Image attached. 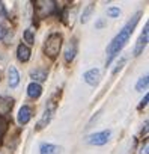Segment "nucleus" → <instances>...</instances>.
<instances>
[{
  "label": "nucleus",
  "mask_w": 149,
  "mask_h": 154,
  "mask_svg": "<svg viewBox=\"0 0 149 154\" xmlns=\"http://www.w3.org/2000/svg\"><path fill=\"white\" fill-rule=\"evenodd\" d=\"M146 88H148V75L140 77L139 82H137V85H136V89H137V91H143V89H146Z\"/></svg>",
  "instance_id": "nucleus-16"
},
{
  "label": "nucleus",
  "mask_w": 149,
  "mask_h": 154,
  "mask_svg": "<svg viewBox=\"0 0 149 154\" xmlns=\"http://www.w3.org/2000/svg\"><path fill=\"white\" fill-rule=\"evenodd\" d=\"M30 77H32L33 80H36V82H44V80H47V71L42 69V68L32 69V71H30ZM36 82H35V83H36Z\"/></svg>",
  "instance_id": "nucleus-13"
},
{
  "label": "nucleus",
  "mask_w": 149,
  "mask_h": 154,
  "mask_svg": "<svg viewBox=\"0 0 149 154\" xmlns=\"http://www.w3.org/2000/svg\"><path fill=\"white\" fill-rule=\"evenodd\" d=\"M148 30H149V24L146 23L143 32L140 33V36H139V39H137V42H136V48H134V54H136V56H139V54L145 50V47H146V44H148V35H149Z\"/></svg>",
  "instance_id": "nucleus-5"
},
{
  "label": "nucleus",
  "mask_w": 149,
  "mask_h": 154,
  "mask_svg": "<svg viewBox=\"0 0 149 154\" xmlns=\"http://www.w3.org/2000/svg\"><path fill=\"white\" fill-rule=\"evenodd\" d=\"M39 151H41V154H59L60 148L53 145V143H42Z\"/></svg>",
  "instance_id": "nucleus-14"
},
{
  "label": "nucleus",
  "mask_w": 149,
  "mask_h": 154,
  "mask_svg": "<svg viewBox=\"0 0 149 154\" xmlns=\"http://www.w3.org/2000/svg\"><path fill=\"white\" fill-rule=\"evenodd\" d=\"M124 63H125V59H124V57H122V59H121V60H119V63H118V66H116V68H115V71H113V72H118V71H119V69H121V68H122V65H124Z\"/></svg>",
  "instance_id": "nucleus-23"
},
{
  "label": "nucleus",
  "mask_w": 149,
  "mask_h": 154,
  "mask_svg": "<svg viewBox=\"0 0 149 154\" xmlns=\"http://www.w3.org/2000/svg\"><path fill=\"white\" fill-rule=\"evenodd\" d=\"M148 146H149V142L145 140V143H143L142 148H140V154H148Z\"/></svg>",
  "instance_id": "nucleus-22"
},
{
  "label": "nucleus",
  "mask_w": 149,
  "mask_h": 154,
  "mask_svg": "<svg viewBox=\"0 0 149 154\" xmlns=\"http://www.w3.org/2000/svg\"><path fill=\"white\" fill-rule=\"evenodd\" d=\"M54 112H56V101H54V98H51V100L47 103V107H45V112H44L42 119L38 122V130H41L45 124L50 122V119H51V116H53Z\"/></svg>",
  "instance_id": "nucleus-4"
},
{
  "label": "nucleus",
  "mask_w": 149,
  "mask_h": 154,
  "mask_svg": "<svg viewBox=\"0 0 149 154\" xmlns=\"http://www.w3.org/2000/svg\"><path fill=\"white\" fill-rule=\"evenodd\" d=\"M8 79H9V86L11 88H15L18 83H20V75H18V71L15 66H9L8 69Z\"/></svg>",
  "instance_id": "nucleus-10"
},
{
  "label": "nucleus",
  "mask_w": 149,
  "mask_h": 154,
  "mask_svg": "<svg viewBox=\"0 0 149 154\" xmlns=\"http://www.w3.org/2000/svg\"><path fill=\"white\" fill-rule=\"evenodd\" d=\"M14 106V100L12 98H2L0 100V113H8Z\"/></svg>",
  "instance_id": "nucleus-15"
},
{
  "label": "nucleus",
  "mask_w": 149,
  "mask_h": 154,
  "mask_svg": "<svg viewBox=\"0 0 149 154\" xmlns=\"http://www.w3.org/2000/svg\"><path fill=\"white\" fill-rule=\"evenodd\" d=\"M30 118H32V109L29 106H23L18 112V122L21 125H24L30 121Z\"/></svg>",
  "instance_id": "nucleus-8"
},
{
  "label": "nucleus",
  "mask_w": 149,
  "mask_h": 154,
  "mask_svg": "<svg viewBox=\"0 0 149 154\" xmlns=\"http://www.w3.org/2000/svg\"><path fill=\"white\" fill-rule=\"evenodd\" d=\"M107 14H109L110 17H118V15L121 14V11H119V8H109V9H107Z\"/></svg>",
  "instance_id": "nucleus-20"
},
{
  "label": "nucleus",
  "mask_w": 149,
  "mask_h": 154,
  "mask_svg": "<svg viewBox=\"0 0 149 154\" xmlns=\"http://www.w3.org/2000/svg\"><path fill=\"white\" fill-rule=\"evenodd\" d=\"M36 5V12L39 17H47L51 15L56 11V2H51V0H39V2L35 3Z\"/></svg>",
  "instance_id": "nucleus-3"
},
{
  "label": "nucleus",
  "mask_w": 149,
  "mask_h": 154,
  "mask_svg": "<svg viewBox=\"0 0 149 154\" xmlns=\"http://www.w3.org/2000/svg\"><path fill=\"white\" fill-rule=\"evenodd\" d=\"M6 130H8V121L0 116V137L6 133Z\"/></svg>",
  "instance_id": "nucleus-19"
},
{
  "label": "nucleus",
  "mask_w": 149,
  "mask_h": 154,
  "mask_svg": "<svg viewBox=\"0 0 149 154\" xmlns=\"http://www.w3.org/2000/svg\"><path fill=\"white\" fill-rule=\"evenodd\" d=\"M41 94H42V88H41L39 83L32 82V83L27 86V95H29L30 98H38V97H41Z\"/></svg>",
  "instance_id": "nucleus-12"
},
{
  "label": "nucleus",
  "mask_w": 149,
  "mask_h": 154,
  "mask_svg": "<svg viewBox=\"0 0 149 154\" xmlns=\"http://www.w3.org/2000/svg\"><path fill=\"white\" fill-rule=\"evenodd\" d=\"M17 57L21 60V62H27L30 59V48L24 44H20L18 48H17Z\"/></svg>",
  "instance_id": "nucleus-11"
},
{
  "label": "nucleus",
  "mask_w": 149,
  "mask_h": 154,
  "mask_svg": "<svg viewBox=\"0 0 149 154\" xmlns=\"http://www.w3.org/2000/svg\"><path fill=\"white\" fill-rule=\"evenodd\" d=\"M140 17H142V12H137V14L122 27V30H119V33L112 39V42H110L109 47H107V60H106V65H110L112 60L115 59V56H116V54L124 48V45L128 42V39H130V36L133 35L134 27L137 26Z\"/></svg>",
  "instance_id": "nucleus-1"
},
{
  "label": "nucleus",
  "mask_w": 149,
  "mask_h": 154,
  "mask_svg": "<svg viewBox=\"0 0 149 154\" xmlns=\"http://www.w3.org/2000/svg\"><path fill=\"white\" fill-rule=\"evenodd\" d=\"M23 36H24V41H26L27 44H30V45H32V44L35 42V36H33V30H32V29H27V30L24 32V35H23Z\"/></svg>",
  "instance_id": "nucleus-18"
},
{
  "label": "nucleus",
  "mask_w": 149,
  "mask_h": 154,
  "mask_svg": "<svg viewBox=\"0 0 149 154\" xmlns=\"http://www.w3.org/2000/svg\"><path fill=\"white\" fill-rule=\"evenodd\" d=\"M94 8H95V5H94V3H91V5L85 9V12H83V15H82V23H86V21L89 20V17H91V14H92Z\"/></svg>",
  "instance_id": "nucleus-17"
},
{
  "label": "nucleus",
  "mask_w": 149,
  "mask_h": 154,
  "mask_svg": "<svg viewBox=\"0 0 149 154\" xmlns=\"http://www.w3.org/2000/svg\"><path fill=\"white\" fill-rule=\"evenodd\" d=\"M109 137H110V130H104V131L94 133V134L88 136V142L92 145H104V143H107Z\"/></svg>",
  "instance_id": "nucleus-6"
},
{
  "label": "nucleus",
  "mask_w": 149,
  "mask_h": 154,
  "mask_svg": "<svg viewBox=\"0 0 149 154\" xmlns=\"http://www.w3.org/2000/svg\"><path fill=\"white\" fill-rule=\"evenodd\" d=\"M83 77H85V82H86L88 85H91V86H95V85L98 83V80H100V69H97V68H92V69L86 71Z\"/></svg>",
  "instance_id": "nucleus-7"
},
{
  "label": "nucleus",
  "mask_w": 149,
  "mask_h": 154,
  "mask_svg": "<svg viewBox=\"0 0 149 154\" xmlns=\"http://www.w3.org/2000/svg\"><path fill=\"white\" fill-rule=\"evenodd\" d=\"M148 98H149V95H148V94H146V95H145V98H143V100H142V103H140V106H139V107H140V109H142V107H145V106H146V104H148Z\"/></svg>",
  "instance_id": "nucleus-24"
},
{
  "label": "nucleus",
  "mask_w": 149,
  "mask_h": 154,
  "mask_svg": "<svg viewBox=\"0 0 149 154\" xmlns=\"http://www.w3.org/2000/svg\"><path fill=\"white\" fill-rule=\"evenodd\" d=\"M60 47H62V35L60 33H51L44 44V53L48 57H56L60 51Z\"/></svg>",
  "instance_id": "nucleus-2"
},
{
  "label": "nucleus",
  "mask_w": 149,
  "mask_h": 154,
  "mask_svg": "<svg viewBox=\"0 0 149 154\" xmlns=\"http://www.w3.org/2000/svg\"><path fill=\"white\" fill-rule=\"evenodd\" d=\"M76 54H77V41L72 39V41L68 44L66 50H65V60H66V62H71L74 57H76Z\"/></svg>",
  "instance_id": "nucleus-9"
},
{
  "label": "nucleus",
  "mask_w": 149,
  "mask_h": 154,
  "mask_svg": "<svg viewBox=\"0 0 149 154\" xmlns=\"http://www.w3.org/2000/svg\"><path fill=\"white\" fill-rule=\"evenodd\" d=\"M6 32H8V29L2 24V23H0V41H2L3 38H5V35H6Z\"/></svg>",
  "instance_id": "nucleus-21"
}]
</instances>
